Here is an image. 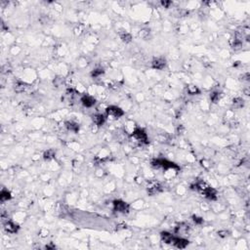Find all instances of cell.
<instances>
[{"label": "cell", "instance_id": "cell-1", "mask_svg": "<svg viewBox=\"0 0 250 250\" xmlns=\"http://www.w3.org/2000/svg\"><path fill=\"white\" fill-rule=\"evenodd\" d=\"M154 167H162L164 169H179L175 163L168 161L166 159H155L152 162Z\"/></svg>", "mask_w": 250, "mask_h": 250}, {"label": "cell", "instance_id": "cell-2", "mask_svg": "<svg viewBox=\"0 0 250 250\" xmlns=\"http://www.w3.org/2000/svg\"><path fill=\"white\" fill-rule=\"evenodd\" d=\"M132 136L134 137L136 140L141 142V143L143 144H148V135H147V133L144 131L143 129L141 128H137L134 130V132H133Z\"/></svg>", "mask_w": 250, "mask_h": 250}, {"label": "cell", "instance_id": "cell-3", "mask_svg": "<svg viewBox=\"0 0 250 250\" xmlns=\"http://www.w3.org/2000/svg\"><path fill=\"white\" fill-rule=\"evenodd\" d=\"M113 208L118 213H127L129 211V205L122 200H115L113 202Z\"/></svg>", "mask_w": 250, "mask_h": 250}, {"label": "cell", "instance_id": "cell-4", "mask_svg": "<svg viewBox=\"0 0 250 250\" xmlns=\"http://www.w3.org/2000/svg\"><path fill=\"white\" fill-rule=\"evenodd\" d=\"M105 112H107L108 115H110L115 118H119L120 116H122L124 115V112L120 109V108L115 107V105H110V107H109L107 110H105Z\"/></svg>", "mask_w": 250, "mask_h": 250}, {"label": "cell", "instance_id": "cell-5", "mask_svg": "<svg viewBox=\"0 0 250 250\" xmlns=\"http://www.w3.org/2000/svg\"><path fill=\"white\" fill-rule=\"evenodd\" d=\"M161 191H162V187L158 182H151L148 185V193L151 194V196L157 194Z\"/></svg>", "mask_w": 250, "mask_h": 250}, {"label": "cell", "instance_id": "cell-6", "mask_svg": "<svg viewBox=\"0 0 250 250\" xmlns=\"http://www.w3.org/2000/svg\"><path fill=\"white\" fill-rule=\"evenodd\" d=\"M172 244L179 249H184L189 244V240H185V238H182V237H175Z\"/></svg>", "mask_w": 250, "mask_h": 250}, {"label": "cell", "instance_id": "cell-7", "mask_svg": "<svg viewBox=\"0 0 250 250\" xmlns=\"http://www.w3.org/2000/svg\"><path fill=\"white\" fill-rule=\"evenodd\" d=\"M152 66L154 69H159L160 71V69H163L165 68L166 61L165 59H163V58H157V59H154L152 61Z\"/></svg>", "mask_w": 250, "mask_h": 250}, {"label": "cell", "instance_id": "cell-8", "mask_svg": "<svg viewBox=\"0 0 250 250\" xmlns=\"http://www.w3.org/2000/svg\"><path fill=\"white\" fill-rule=\"evenodd\" d=\"M81 103L82 105H84L86 108H91L95 105L96 103V100L93 98L92 96H89V95H84L81 98Z\"/></svg>", "mask_w": 250, "mask_h": 250}, {"label": "cell", "instance_id": "cell-9", "mask_svg": "<svg viewBox=\"0 0 250 250\" xmlns=\"http://www.w3.org/2000/svg\"><path fill=\"white\" fill-rule=\"evenodd\" d=\"M4 229L6 230V232H8V233H11V234H15V233L18 232L19 227L17 226L16 224H14L13 222L8 221V222H6V223H5V225H4Z\"/></svg>", "mask_w": 250, "mask_h": 250}, {"label": "cell", "instance_id": "cell-10", "mask_svg": "<svg viewBox=\"0 0 250 250\" xmlns=\"http://www.w3.org/2000/svg\"><path fill=\"white\" fill-rule=\"evenodd\" d=\"M161 240L163 242L167 243V244H172L173 243V240L175 237L172 234H170V233H167V232H162L161 233Z\"/></svg>", "mask_w": 250, "mask_h": 250}, {"label": "cell", "instance_id": "cell-11", "mask_svg": "<svg viewBox=\"0 0 250 250\" xmlns=\"http://www.w3.org/2000/svg\"><path fill=\"white\" fill-rule=\"evenodd\" d=\"M66 127L68 128V130L69 131H73V132H78L79 130V125L75 123L73 121H66Z\"/></svg>", "mask_w": 250, "mask_h": 250}, {"label": "cell", "instance_id": "cell-12", "mask_svg": "<svg viewBox=\"0 0 250 250\" xmlns=\"http://www.w3.org/2000/svg\"><path fill=\"white\" fill-rule=\"evenodd\" d=\"M93 122L97 125V126H101V125L104 124V122H105L104 115H93Z\"/></svg>", "mask_w": 250, "mask_h": 250}, {"label": "cell", "instance_id": "cell-13", "mask_svg": "<svg viewBox=\"0 0 250 250\" xmlns=\"http://www.w3.org/2000/svg\"><path fill=\"white\" fill-rule=\"evenodd\" d=\"M187 91L188 93L190 94V95H196V94H199L200 93V90L196 87V85H188L187 87Z\"/></svg>", "mask_w": 250, "mask_h": 250}, {"label": "cell", "instance_id": "cell-14", "mask_svg": "<svg viewBox=\"0 0 250 250\" xmlns=\"http://www.w3.org/2000/svg\"><path fill=\"white\" fill-rule=\"evenodd\" d=\"M11 198V193L10 191H8L7 190H3L1 191V193H0V199H1V201H6V200H9V199Z\"/></svg>", "mask_w": 250, "mask_h": 250}, {"label": "cell", "instance_id": "cell-15", "mask_svg": "<svg viewBox=\"0 0 250 250\" xmlns=\"http://www.w3.org/2000/svg\"><path fill=\"white\" fill-rule=\"evenodd\" d=\"M120 37H121L122 41H124V42H130V41H131V39H132L131 34H130V33H128V32H126V31H124L123 33H121V34H120Z\"/></svg>", "mask_w": 250, "mask_h": 250}, {"label": "cell", "instance_id": "cell-16", "mask_svg": "<svg viewBox=\"0 0 250 250\" xmlns=\"http://www.w3.org/2000/svg\"><path fill=\"white\" fill-rule=\"evenodd\" d=\"M54 156H55V152L53 151V149H48L47 152H44V158H45L46 160L52 159Z\"/></svg>", "mask_w": 250, "mask_h": 250}, {"label": "cell", "instance_id": "cell-17", "mask_svg": "<svg viewBox=\"0 0 250 250\" xmlns=\"http://www.w3.org/2000/svg\"><path fill=\"white\" fill-rule=\"evenodd\" d=\"M26 88H27L26 84H24V83H22V82L15 85V90H16V92H18V93L24 92V91L26 90Z\"/></svg>", "mask_w": 250, "mask_h": 250}, {"label": "cell", "instance_id": "cell-18", "mask_svg": "<svg viewBox=\"0 0 250 250\" xmlns=\"http://www.w3.org/2000/svg\"><path fill=\"white\" fill-rule=\"evenodd\" d=\"M210 99L213 103H217L220 100V94L219 92H212L210 94Z\"/></svg>", "mask_w": 250, "mask_h": 250}, {"label": "cell", "instance_id": "cell-19", "mask_svg": "<svg viewBox=\"0 0 250 250\" xmlns=\"http://www.w3.org/2000/svg\"><path fill=\"white\" fill-rule=\"evenodd\" d=\"M233 104H234L235 107L240 108V107H242V105H243V100L241 98H235L234 100V102H233Z\"/></svg>", "mask_w": 250, "mask_h": 250}, {"label": "cell", "instance_id": "cell-20", "mask_svg": "<svg viewBox=\"0 0 250 250\" xmlns=\"http://www.w3.org/2000/svg\"><path fill=\"white\" fill-rule=\"evenodd\" d=\"M103 73H104V71H103L102 68H97L92 73V76L93 77H98L100 75H102Z\"/></svg>", "mask_w": 250, "mask_h": 250}, {"label": "cell", "instance_id": "cell-21", "mask_svg": "<svg viewBox=\"0 0 250 250\" xmlns=\"http://www.w3.org/2000/svg\"><path fill=\"white\" fill-rule=\"evenodd\" d=\"M193 220L196 224L198 225H200L203 223V219L200 218V217H198V216H193Z\"/></svg>", "mask_w": 250, "mask_h": 250}, {"label": "cell", "instance_id": "cell-22", "mask_svg": "<svg viewBox=\"0 0 250 250\" xmlns=\"http://www.w3.org/2000/svg\"><path fill=\"white\" fill-rule=\"evenodd\" d=\"M229 234L230 233L228 232V230H219L218 232V235L219 237H227L228 235H229Z\"/></svg>", "mask_w": 250, "mask_h": 250}, {"label": "cell", "instance_id": "cell-23", "mask_svg": "<svg viewBox=\"0 0 250 250\" xmlns=\"http://www.w3.org/2000/svg\"><path fill=\"white\" fill-rule=\"evenodd\" d=\"M148 34H149V30H146V29L142 30V31L140 32V36L143 37V38H145Z\"/></svg>", "mask_w": 250, "mask_h": 250}, {"label": "cell", "instance_id": "cell-24", "mask_svg": "<svg viewBox=\"0 0 250 250\" xmlns=\"http://www.w3.org/2000/svg\"><path fill=\"white\" fill-rule=\"evenodd\" d=\"M161 4H162L165 8H168V7L172 4V2H170V1H162Z\"/></svg>", "mask_w": 250, "mask_h": 250}, {"label": "cell", "instance_id": "cell-25", "mask_svg": "<svg viewBox=\"0 0 250 250\" xmlns=\"http://www.w3.org/2000/svg\"><path fill=\"white\" fill-rule=\"evenodd\" d=\"M46 248L47 249H50V248H55L54 245H46Z\"/></svg>", "mask_w": 250, "mask_h": 250}]
</instances>
